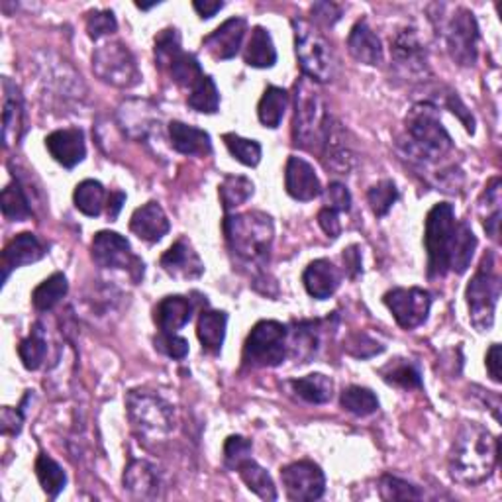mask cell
<instances>
[{
	"label": "cell",
	"mask_w": 502,
	"mask_h": 502,
	"mask_svg": "<svg viewBox=\"0 0 502 502\" xmlns=\"http://www.w3.org/2000/svg\"><path fill=\"white\" fill-rule=\"evenodd\" d=\"M379 495L383 500H420L424 497L418 487L395 475H383L379 479Z\"/></svg>",
	"instance_id": "obj_48"
},
{
	"label": "cell",
	"mask_w": 502,
	"mask_h": 502,
	"mask_svg": "<svg viewBox=\"0 0 502 502\" xmlns=\"http://www.w3.org/2000/svg\"><path fill=\"white\" fill-rule=\"evenodd\" d=\"M326 206L332 208L336 212H349L351 208V192L348 191L346 185L334 181L330 182V187L326 189Z\"/></svg>",
	"instance_id": "obj_55"
},
{
	"label": "cell",
	"mask_w": 502,
	"mask_h": 502,
	"mask_svg": "<svg viewBox=\"0 0 502 502\" xmlns=\"http://www.w3.org/2000/svg\"><path fill=\"white\" fill-rule=\"evenodd\" d=\"M289 104V94L285 89L281 87H267L260 104H257V116L265 128H279L281 122H283L285 110Z\"/></svg>",
	"instance_id": "obj_33"
},
{
	"label": "cell",
	"mask_w": 502,
	"mask_h": 502,
	"mask_svg": "<svg viewBox=\"0 0 502 502\" xmlns=\"http://www.w3.org/2000/svg\"><path fill=\"white\" fill-rule=\"evenodd\" d=\"M181 52V34L177 28H165L155 35V61L162 69H167Z\"/></svg>",
	"instance_id": "obj_49"
},
{
	"label": "cell",
	"mask_w": 502,
	"mask_h": 502,
	"mask_svg": "<svg viewBox=\"0 0 502 502\" xmlns=\"http://www.w3.org/2000/svg\"><path fill=\"white\" fill-rule=\"evenodd\" d=\"M124 491L130 498L155 500L162 498V477L153 463L145 459H132L124 471Z\"/></svg>",
	"instance_id": "obj_17"
},
{
	"label": "cell",
	"mask_w": 502,
	"mask_h": 502,
	"mask_svg": "<svg viewBox=\"0 0 502 502\" xmlns=\"http://www.w3.org/2000/svg\"><path fill=\"white\" fill-rule=\"evenodd\" d=\"M0 208H3L5 218L12 220V222H24L32 216V206L20 181H12L5 187L3 194H0Z\"/></svg>",
	"instance_id": "obj_40"
},
{
	"label": "cell",
	"mask_w": 502,
	"mask_h": 502,
	"mask_svg": "<svg viewBox=\"0 0 502 502\" xmlns=\"http://www.w3.org/2000/svg\"><path fill=\"white\" fill-rule=\"evenodd\" d=\"M171 224L165 211L159 202H148L140 206L136 212L130 218V230L136 234L140 240L155 243L167 236Z\"/></svg>",
	"instance_id": "obj_24"
},
{
	"label": "cell",
	"mask_w": 502,
	"mask_h": 502,
	"mask_svg": "<svg viewBox=\"0 0 502 502\" xmlns=\"http://www.w3.org/2000/svg\"><path fill=\"white\" fill-rule=\"evenodd\" d=\"M330 114L322 94L310 79H300L295 87V118H292V140L297 148L320 150Z\"/></svg>",
	"instance_id": "obj_5"
},
{
	"label": "cell",
	"mask_w": 502,
	"mask_h": 502,
	"mask_svg": "<svg viewBox=\"0 0 502 502\" xmlns=\"http://www.w3.org/2000/svg\"><path fill=\"white\" fill-rule=\"evenodd\" d=\"M344 349L351 355V358L369 359V358H375V355H379V353H383L385 346L379 344V341L375 338H371L369 334L355 332L346 340Z\"/></svg>",
	"instance_id": "obj_51"
},
{
	"label": "cell",
	"mask_w": 502,
	"mask_h": 502,
	"mask_svg": "<svg viewBox=\"0 0 502 502\" xmlns=\"http://www.w3.org/2000/svg\"><path fill=\"white\" fill-rule=\"evenodd\" d=\"M289 351V330L277 320L257 322L243 346V361L251 367H277Z\"/></svg>",
	"instance_id": "obj_10"
},
{
	"label": "cell",
	"mask_w": 502,
	"mask_h": 502,
	"mask_svg": "<svg viewBox=\"0 0 502 502\" xmlns=\"http://www.w3.org/2000/svg\"><path fill=\"white\" fill-rule=\"evenodd\" d=\"M448 106L451 108L453 114H458L461 118V122L465 124V130H468L469 133H475V120L471 116V113L468 110V106H465L461 103V99L458 96V93H449L448 96Z\"/></svg>",
	"instance_id": "obj_58"
},
{
	"label": "cell",
	"mask_w": 502,
	"mask_h": 502,
	"mask_svg": "<svg viewBox=\"0 0 502 502\" xmlns=\"http://www.w3.org/2000/svg\"><path fill=\"white\" fill-rule=\"evenodd\" d=\"M30 393H32V390H28V395L24 397V400H22V404L18 408L5 407L3 412H0V430H3L5 436H18L22 432L24 412H26V410H24V407H26Z\"/></svg>",
	"instance_id": "obj_54"
},
{
	"label": "cell",
	"mask_w": 502,
	"mask_h": 502,
	"mask_svg": "<svg viewBox=\"0 0 502 502\" xmlns=\"http://www.w3.org/2000/svg\"><path fill=\"white\" fill-rule=\"evenodd\" d=\"M302 283L310 297L318 300H326L338 290L341 283V273L332 261L314 260L304 269Z\"/></svg>",
	"instance_id": "obj_25"
},
{
	"label": "cell",
	"mask_w": 502,
	"mask_h": 502,
	"mask_svg": "<svg viewBox=\"0 0 502 502\" xmlns=\"http://www.w3.org/2000/svg\"><path fill=\"white\" fill-rule=\"evenodd\" d=\"M367 201H369L373 214L383 218L390 212V208H393L395 202L399 201V189L390 179H383L367 191Z\"/></svg>",
	"instance_id": "obj_47"
},
{
	"label": "cell",
	"mask_w": 502,
	"mask_h": 502,
	"mask_svg": "<svg viewBox=\"0 0 502 502\" xmlns=\"http://www.w3.org/2000/svg\"><path fill=\"white\" fill-rule=\"evenodd\" d=\"M246 32H248L246 18L234 16L226 20L224 24H220L211 35H206L202 40V45L214 59H222V61L231 59L238 55Z\"/></svg>",
	"instance_id": "obj_21"
},
{
	"label": "cell",
	"mask_w": 502,
	"mask_h": 502,
	"mask_svg": "<svg viewBox=\"0 0 502 502\" xmlns=\"http://www.w3.org/2000/svg\"><path fill=\"white\" fill-rule=\"evenodd\" d=\"M320 152H322L324 165L328 169L336 171V173H340V175L349 173L355 162H358L353 143L348 140V132L332 116H330V120H328Z\"/></svg>",
	"instance_id": "obj_16"
},
{
	"label": "cell",
	"mask_w": 502,
	"mask_h": 502,
	"mask_svg": "<svg viewBox=\"0 0 502 502\" xmlns=\"http://www.w3.org/2000/svg\"><path fill=\"white\" fill-rule=\"evenodd\" d=\"M130 422L140 436L159 439L175 428V410L162 395L148 389H133L126 397Z\"/></svg>",
	"instance_id": "obj_6"
},
{
	"label": "cell",
	"mask_w": 502,
	"mask_h": 502,
	"mask_svg": "<svg viewBox=\"0 0 502 502\" xmlns=\"http://www.w3.org/2000/svg\"><path fill=\"white\" fill-rule=\"evenodd\" d=\"M192 316V302L187 297L173 295L165 297L155 306L153 320L163 334H177L181 328H185Z\"/></svg>",
	"instance_id": "obj_29"
},
{
	"label": "cell",
	"mask_w": 502,
	"mask_h": 502,
	"mask_svg": "<svg viewBox=\"0 0 502 502\" xmlns=\"http://www.w3.org/2000/svg\"><path fill=\"white\" fill-rule=\"evenodd\" d=\"M34 469H35V475H38V481L44 488V493L52 500H55L67 485V475L64 468H61L55 459L47 456V453H40L38 459H35Z\"/></svg>",
	"instance_id": "obj_36"
},
{
	"label": "cell",
	"mask_w": 502,
	"mask_h": 502,
	"mask_svg": "<svg viewBox=\"0 0 502 502\" xmlns=\"http://www.w3.org/2000/svg\"><path fill=\"white\" fill-rule=\"evenodd\" d=\"M404 138H400V148L414 163L432 165L442 162L453 152V140L442 124L438 108L430 103L416 104L404 122Z\"/></svg>",
	"instance_id": "obj_3"
},
{
	"label": "cell",
	"mask_w": 502,
	"mask_h": 502,
	"mask_svg": "<svg viewBox=\"0 0 502 502\" xmlns=\"http://www.w3.org/2000/svg\"><path fill=\"white\" fill-rule=\"evenodd\" d=\"M241 477V481L246 483V487L250 488L251 493H255L263 500H277V487L271 479V475H269L260 463H257L253 458L243 461L240 468L236 469Z\"/></svg>",
	"instance_id": "obj_32"
},
{
	"label": "cell",
	"mask_w": 502,
	"mask_h": 502,
	"mask_svg": "<svg viewBox=\"0 0 502 502\" xmlns=\"http://www.w3.org/2000/svg\"><path fill=\"white\" fill-rule=\"evenodd\" d=\"M483 226L487 234L493 240H498V228H500V179L495 177L487 185V191L483 192V199L479 202Z\"/></svg>",
	"instance_id": "obj_42"
},
{
	"label": "cell",
	"mask_w": 502,
	"mask_h": 502,
	"mask_svg": "<svg viewBox=\"0 0 502 502\" xmlns=\"http://www.w3.org/2000/svg\"><path fill=\"white\" fill-rule=\"evenodd\" d=\"M243 61L255 69H269L277 64V50L271 34L263 26H255L251 32V40L243 54Z\"/></svg>",
	"instance_id": "obj_31"
},
{
	"label": "cell",
	"mask_w": 502,
	"mask_h": 502,
	"mask_svg": "<svg viewBox=\"0 0 502 502\" xmlns=\"http://www.w3.org/2000/svg\"><path fill=\"white\" fill-rule=\"evenodd\" d=\"M348 50L355 61L363 65H381L383 64V45L379 35L371 30L367 20H359L349 32Z\"/></svg>",
	"instance_id": "obj_27"
},
{
	"label": "cell",
	"mask_w": 502,
	"mask_h": 502,
	"mask_svg": "<svg viewBox=\"0 0 502 502\" xmlns=\"http://www.w3.org/2000/svg\"><path fill=\"white\" fill-rule=\"evenodd\" d=\"M310 10L314 20L324 24V26H334V24L341 18V6L334 3H316L312 5Z\"/></svg>",
	"instance_id": "obj_57"
},
{
	"label": "cell",
	"mask_w": 502,
	"mask_h": 502,
	"mask_svg": "<svg viewBox=\"0 0 502 502\" xmlns=\"http://www.w3.org/2000/svg\"><path fill=\"white\" fill-rule=\"evenodd\" d=\"M295 393L310 404H326L332 400L334 395V381L322 373H312L290 383Z\"/></svg>",
	"instance_id": "obj_35"
},
{
	"label": "cell",
	"mask_w": 502,
	"mask_h": 502,
	"mask_svg": "<svg viewBox=\"0 0 502 502\" xmlns=\"http://www.w3.org/2000/svg\"><path fill=\"white\" fill-rule=\"evenodd\" d=\"M285 493L292 502H312L326 493V477L314 461H295L281 469Z\"/></svg>",
	"instance_id": "obj_14"
},
{
	"label": "cell",
	"mask_w": 502,
	"mask_h": 502,
	"mask_svg": "<svg viewBox=\"0 0 502 502\" xmlns=\"http://www.w3.org/2000/svg\"><path fill=\"white\" fill-rule=\"evenodd\" d=\"M45 148L59 165L65 169L77 167L84 155H87V143H84V133L79 128L55 130L45 138Z\"/></svg>",
	"instance_id": "obj_20"
},
{
	"label": "cell",
	"mask_w": 502,
	"mask_h": 502,
	"mask_svg": "<svg viewBox=\"0 0 502 502\" xmlns=\"http://www.w3.org/2000/svg\"><path fill=\"white\" fill-rule=\"evenodd\" d=\"M465 299H468L469 318L477 332H488L495 324V312L500 299V277L497 273L493 253L483 257L479 269L465 290Z\"/></svg>",
	"instance_id": "obj_7"
},
{
	"label": "cell",
	"mask_w": 502,
	"mask_h": 502,
	"mask_svg": "<svg viewBox=\"0 0 502 502\" xmlns=\"http://www.w3.org/2000/svg\"><path fill=\"white\" fill-rule=\"evenodd\" d=\"M126 202V194L122 191H114L110 192V199H108V218L110 220H116L120 211H122V204Z\"/></svg>",
	"instance_id": "obj_62"
},
{
	"label": "cell",
	"mask_w": 502,
	"mask_h": 502,
	"mask_svg": "<svg viewBox=\"0 0 502 502\" xmlns=\"http://www.w3.org/2000/svg\"><path fill=\"white\" fill-rule=\"evenodd\" d=\"M18 355L22 359V365L26 367L28 371H38L44 365L45 355H47V341H45L44 326L40 322L34 324L30 336L20 341Z\"/></svg>",
	"instance_id": "obj_39"
},
{
	"label": "cell",
	"mask_w": 502,
	"mask_h": 502,
	"mask_svg": "<svg viewBox=\"0 0 502 502\" xmlns=\"http://www.w3.org/2000/svg\"><path fill=\"white\" fill-rule=\"evenodd\" d=\"M224 143L231 157L238 159L241 165L257 167L261 162V145L255 140L241 138L238 133H224Z\"/></svg>",
	"instance_id": "obj_46"
},
{
	"label": "cell",
	"mask_w": 502,
	"mask_h": 502,
	"mask_svg": "<svg viewBox=\"0 0 502 502\" xmlns=\"http://www.w3.org/2000/svg\"><path fill=\"white\" fill-rule=\"evenodd\" d=\"M424 246L428 251V277L442 279L449 271H468L477 250V236L468 222H458L448 202L436 204L426 216Z\"/></svg>",
	"instance_id": "obj_1"
},
{
	"label": "cell",
	"mask_w": 502,
	"mask_h": 502,
	"mask_svg": "<svg viewBox=\"0 0 502 502\" xmlns=\"http://www.w3.org/2000/svg\"><path fill=\"white\" fill-rule=\"evenodd\" d=\"M226 326H228V314L222 310H202L199 324H197V336L204 349L211 353H220L226 340Z\"/></svg>",
	"instance_id": "obj_30"
},
{
	"label": "cell",
	"mask_w": 502,
	"mask_h": 502,
	"mask_svg": "<svg viewBox=\"0 0 502 502\" xmlns=\"http://www.w3.org/2000/svg\"><path fill=\"white\" fill-rule=\"evenodd\" d=\"M222 228L230 251L241 263L251 267H265L269 263L275 240V224L271 216L261 211L228 214Z\"/></svg>",
	"instance_id": "obj_4"
},
{
	"label": "cell",
	"mask_w": 502,
	"mask_h": 502,
	"mask_svg": "<svg viewBox=\"0 0 502 502\" xmlns=\"http://www.w3.org/2000/svg\"><path fill=\"white\" fill-rule=\"evenodd\" d=\"M120 128L132 140H145L155 128L159 116L148 101H128L118 110Z\"/></svg>",
	"instance_id": "obj_23"
},
{
	"label": "cell",
	"mask_w": 502,
	"mask_h": 502,
	"mask_svg": "<svg viewBox=\"0 0 502 502\" xmlns=\"http://www.w3.org/2000/svg\"><path fill=\"white\" fill-rule=\"evenodd\" d=\"M381 377L389 385H397L402 389H420L422 377L418 367L408 359H395L381 369Z\"/></svg>",
	"instance_id": "obj_44"
},
{
	"label": "cell",
	"mask_w": 502,
	"mask_h": 502,
	"mask_svg": "<svg viewBox=\"0 0 502 502\" xmlns=\"http://www.w3.org/2000/svg\"><path fill=\"white\" fill-rule=\"evenodd\" d=\"M67 290H69V283L64 273H54L52 277H47L44 283H40L32 292V302L35 306V310L40 312L54 310L55 306L65 299Z\"/></svg>",
	"instance_id": "obj_34"
},
{
	"label": "cell",
	"mask_w": 502,
	"mask_h": 502,
	"mask_svg": "<svg viewBox=\"0 0 502 502\" xmlns=\"http://www.w3.org/2000/svg\"><path fill=\"white\" fill-rule=\"evenodd\" d=\"M383 300L397 324L404 330H414L426 324L432 309V295L420 287L393 289L387 292Z\"/></svg>",
	"instance_id": "obj_13"
},
{
	"label": "cell",
	"mask_w": 502,
	"mask_h": 502,
	"mask_svg": "<svg viewBox=\"0 0 502 502\" xmlns=\"http://www.w3.org/2000/svg\"><path fill=\"white\" fill-rule=\"evenodd\" d=\"M253 182L243 177V175H226L224 181L220 182L218 194H220V202H222V208L226 212L234 211V208L241 206L243 202H248L253 197Z\"/></svg>",
	"instance_id": "obj_38"
},
{
	"label": "cell",
	"mask_w": 502,
	"mask_h": 502,
	"mask_svg": "<svg viewBox=\"0 0 502 502\" xmlns=\"http://www.w3.org/2000/svg\"><path fill=\"white\" fill-rule=\"evenodd\" d=\"M45 255L47 246L32 231H24V234L12 238L3 251V283H6L15 269L40 261Z\"/></svg>",
	"instance_id": "obj_19"
},
{
	"label": "cell",
	"mask_w": 502,
	"mask_h": 502,
	"mask_svg": "<svg viewBox=\"0 0 502 502\" xmlns=\"http://www.w3.org/2000/svg\"><path fill=\"white\" fill-rule=\"evenodd\" d=\"M93 71L103 83L116 89H132L142 81V73L128 45L108 42L93 54Z\"/></svg>",
	"instance_id": "obj_9"
},
{
	"label": "cell",
	"mask_w": 502,
	"mask_h": 502,
	"mask_svg": "<svg viewBox=\"0 0 502 502\" xmlns=\"http://www.w3.org/2000/svg\"><path fill=\"white\" fill-rule=\"evenodd\" d=\"M448 52L461 67H471L479 55V24L471 10L456 8L442 26Z\"/></svg>",
	"instance_id": "obj_11"
},
{
	"label": "cell",
	"mask_w": 502,
	"mask_h": 502,
	"mask_svg": "<svg viewBox=\"0 0 502 502\" xmlns=\"http://www.w3.org/2000/svg\"><path fill=\"white\" fill-rule=\"evenodd\" d=\"M341 408L355 414V416H369L379 410V399L371 389L351 385L344 389V393L340 397Z\"/></svg>",
	"instance_id": "obj_43"
},
{
	"label": "cell",
	"mask_w": 502,
	"mask_h": 502,
	"mask_svg": "<svg viewBox=\"0 0 502 502\" xmlns=\"http://www.w3.org/2000/svg\"><path fill=\"white\" fill-rule=\"evenodd\" d=\"M295 32V52L306 79L328 83L334 77V54L324 35L306 20H292Z\"/></svg>",
	"instance_id": "obj_8"
},
{
	"label": "cell",
	"mask_w": 502,
	"mask_h": 502,
	"mask_svg": "<svg viewBox=\"0 0 502 502\" xmlns=\"http://www.w3.org/2000/svg\"><path fill=\"white\" fill-rule=\"evenodd\" d=\"M498 459V439L488 428L468 422L459 428L449 451V475L461 485H479L493 475Z\"/></svg>",
	"instance_id": "obj_2"
},
{
	"label": "cell",
	"mask_w": 502,
	"mask_h": 502,
	"mask_svg": "<svg viewBox=\"0 0 502 502\" xmlns=\"http://www.w3.org/2000/svg\"><path fill=\"white\" fill-rule=\"evenodd\" d=\"M487 371L495 383H500V346L493 344L487 351Z\"/></svg>",
	"instance_id": "obj_60"
},
{
	"label": "cell",
	"mask_w": 502,
	"mask_h": 502,
	"mask_svg": "<svg viewBox=\"0 0 502 502\" xmlns=\"http://www.w3.org/2000/svg\"><path fill=\"white\" fill-rule=\"evenodd\" d=\"M390 55H393L395 67L404 77L422 79L428 75V57L424 45L418 40V34L412 28L399 30L390 38Z\"/></svg>",
	"instance_id": "obj_15"
},
{
	"label": "cell",
	"mask_w": 502,
	"mask_h": 502,
	"mask_svg": "<svg viewBox=\"0 0 502 502\" xmlns=\"http://www.w3.org/2000/svg\"><path fill=\"white\" fill-rule=\"evenodd\" d=\"M187 104L197 110V113L202 114H216L220 108V91L216 87V83L212 77L204 75L202 81L194 87L189 96H187Z\"/></svg>",
	"instance_id": "obj_45"
},
{
	"label": "cell",
	"mask_w": 502,
	"mask_h": 502,
	"mask_svg": "<svg viewBox=\"0 0 502 502\" xmlns=\"http://www.w3.org/2000/svg\"><path fill=\"white\" fill-rule=\"evenodd\" d=\"M118 30V22L113 10H93L87 15V34L89 38L99 42L106 35H113Z\"/></svg>",
	"instance_id": "obj_50"
},
{
	"label": "cell",
	"mask_w": 502,
	"mask_h": 502,
	"mask_svg": "<svg viewBox=\"0 0 502 502\" xmlns=\"http://www.w3.org/2000/svg\"><path fill=\"white\" fill-rule=\"evenodd\" d=\"M192 8L199 12V16L202 20H211L212 16H216L220 10L224 8V3H212V0H197V3H192Z\"/></svg>",
	"instance_id": "obj_61"
},
{
	"label": "cell",
	"mask_w": 502,
	"mask_h": 502,
	"mask_svg": "<svg viewBox=\"0 0 502 502\" xmlns=\"http://www.w3.org/2000/svg\"><path fill=\"white\" fill-rule=\"evenodd\" d=\"M167 71L171 73V77H173V81L179 84V87L189 89V93L197 87L204 77L199 59L187 52H181L173 61H171Z\"/></svg>",
	"instance_id": "obj_41"
},
{
	"label": "cell",
	"mask_w": 502,
	"mask_h": 502,
	"mask_svg": "<svg viewBox=\"0 0 502 502\" xmlns=\"http://www.w3.org/2000/svg\"><path fill=\"white\" fill-rule=\"evenodd\" d=\"M104 199H106V191L103 187V182L94 179H84L83 182H79L75 192H73V202H75L77 211L91 218L103 214Z\"/></svg>",
	"instance_id": "obj_37"
},
{
	"label": "cell",
	"mask_w": 502,
	"mask_h": 502,
	"mask_svg": "<svg viewBox=\"0 0 502 502\" xmlns=\"http://www.w3.org/2000/svg\"><path fill=\"white\" fill-rule=\"evenodd\" d=\"M285 189L289 192V197L300 202L314 201L324 192L322 182L318 179L314 167L297 155H290L287 162Z\"/></svg>",
	"instance_id": "obj_18"
},
{
	"label": "cell",
	"mask_w": 502,
	"mask_h": 502,
	"mask_svg": "<svg viewBox=\"0 0 502 502\" xmlns=\"http://www.w3.org/2000/svg\"><path fill=\"white\" fill-rule=\"evenodd\" d=\"M162 267L163 271L175 279H199L204 273V263L201 255L194 251L191 241L185 238L177 240L162 255Z\"/></svg>",
	"instance_id": "obj_22"
},
{
	"label": "cell",
	"mask_w": 502,
	"mask_h": 502,
	"mask_svg": "<svg viewBox=\"0 0 502 502\" xmlns=\"http://www.w3.org/2000/svg\"><path fill=\"white\" fill-rule=\"evenodd\" d=\"M3 142L5 148L15 145L24 132V103L20 89L8 77L3 81Z\"/></svg>",
	"instance_id": "obj_26"
},
{
	"label": "cell",
	"mask_w": 502,
	"mask_h": 502,
	"mask_svg": "<svg viewBox=\"0 0 502 502\" xmlns=\"http://www.w3.org/2000/svg\"><path fill=\"white\" fill-rule=\"evenodd\" d=\"M155 349L165 353L171 359H185L189 353V341L177 334L159 332L155 338Z\"/></svg>",
	"instance_id": "obj_53"
},
{
	"label": "cell",
	"mask_w": 502,
	"mask_h": 502,
	"mask_svg": "<svg viewBox=\"0 0 502 502\" xmlns=\"http://www.w3.org/2000/svg\"><path fill=\"white\" fill-rule=\"evenodd\" d=\"M318 224L324 230V234L332 240H338L341 234V222H340V212L332 211V208L324 206L320 212H318Z\"/></svg>",
	"instance_id": "obj_56"
},
{
	"label": "cell",
	"mask_w": 502,
	"mask_h": 502,
	"mask_svg": "<svg viewBox=\"0 0 502 502\" xmlns=\"http://www.w3.org/2000/svg\"><path fill=\"white\" fill-rule=\"evenodd\" d=\"M344 265H346V273L349 275V279H358L361 275V253L358 246H351L344 251Z\"/></svg>",
	"instance_id": "obj_59"
},
{
	"label": "cell",
	"mask_w": 502,
	"mask_h": 502,
	"mask_svg": "<svg viewBox=\"0 0 502 502\" xmlns=\"http://www.w3.org/2000/svg\"><path fill=\"white\" fill-rule=\"evenodd\" d=\"M169 138L171 145L182 153V155H192V157H206L212 153V140L208 136V132L189 126L185 122H171L169 124Z\"/></svg>",
	"instance_id": "obj_28"
},
{
	"label": "cell",
	"mask_w": 502,
	"mask_h": 502,
	"mask_svg": "<svg viewBox=\"0 0 502 502\" xmlns=\"http://www.w3.org/2000/svg\"><path fill=\"white\" fill-rule=\"evenodd\" d=\"M251 442L243 436H230L224 444V463L226 468L236 471L240 465L251 458Z\"/></svg>",
	"instance_id": "obj_52"
},
{
	"label": "cell",
	"mask_w": 502,
	"mask_h": 502,
	"mask_svg": "<svg viewBox=\"0 0 502 502\" xmlns=\"http://www.w3.org/2000/svg\"><path fill=\"white\" fill-rule=\"evenodd\" d=\"M91 253L94 263L99 267L124 269V271H128L136 283L143 277V271H145L143 261L132 251L130 241L124 236H120L118 231H110V230L99 231L93 240Z\"/></svg>",
	"instance_id": "obj_12"
}]
</instances>
